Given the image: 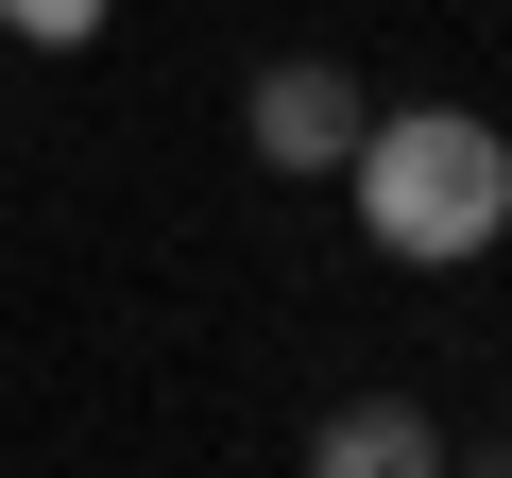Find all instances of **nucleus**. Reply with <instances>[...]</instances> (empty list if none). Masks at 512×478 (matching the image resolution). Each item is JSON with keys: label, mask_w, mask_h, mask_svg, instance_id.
Returning a JSON list of instances; mask_svg holds the SVG:
<instances>
[{"label": "nucleus", "mask_w": 512, "mask_h": 478, "mask_svg": "<svg viewBox=\"0 0 512 478\" xmlns=\"http://www.w3.org/2000/svg\"><path fill=\"white\" fill-rule=\"evenodd\" d=\"M359 120H376V86L342 69V52H274L239 86V137H256V171H342L359 154Z\"/></svg>", "instance_id": "nucleus-2"}, {"label": "nucleus", "mask_w": 512, "mask_h": 478, "mask_svg": "<svg viewBox=\"0 0 512 478\" xmlns=\"http://www.w3.org/2000/svg\"><path fill=\"white\" fill-rule=\"evenodd\" d=\"M103 18H120V0H0V35H18V52H86Z\"/></svg>", "instance_id": "nucleus-4"}, {"label": "nucleus", "mask_w": 512, "mask_h": 478, "mask_svg": "<svg viewBox=\"0 0 512 478\" xmlns=\"http://www.w3.org/2000/svg\"><path fill=\"white\" fill-rule=\"evenodd\" d=\"M308 461H325V478H427V461H444V427H427L410 393H359V410H325V427H308Z\"/></svg>", "instance_id": "nucleus-3"}, {"label": "nucleus", "mask_w": 512, "mask_h": 478, "mask_svg": "<svg viewBox=\"0 0 512 478\" xmlns=\"http://www.w3.org/2000/svg\"><path fill=\"white\" fill-rule=\"evenodd\" d=\"M342 188H359V239L393 274H461V257L512 239V137L478 103H376L359 154H342Z\"/></svg>", "instance_id": "nucleus-1"}]
</instances>
